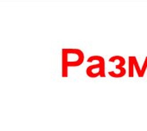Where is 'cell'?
<instances>
[{"mask_svg":"<svg viewBox=\"0 0 147 131\" xmlns=\"http://www.w3.org/2000/svg\"><path fill=\"white\" fill-rule=\"evenodd\" d=\"M63 76H67L69 66L81 65L84 59V52L79 49H63Z\"/></svg>","mask_w":147,"mask_h":131,"instance_id":"1","label":"cell"},{"mask_svg":"<svg viewBox=\"0 0 147 131\" xmlns=\"http://www.w3.org/2000/svg\"><path fill=\"white\" fill-rule=\"evenodd\" d=\"M98 61H99V63L92 64V65H90L87 68L86 74L88 76L92 78L97 77V76H101V77H104L105 76L104 58L98 55Z\"/></svg>","mask_w":147,"mask_h":131,"instance_id":"2","label":"cell"},{"mask_svg":"<svg viewBox=\"0 0 147 131\" xmlns=\"http://www.w3.org/2000/svg\"><path fill=\"white\" fill-rule=\"evenodd\" d=\"M115 60H119L120 63L117 64V65L115 66L117 70H121L122 68V66L124 65L125 63H126V60H125V58H123V57H121V56H119V55H115V56H114V57H112V58H109V62H112V63H114Z\"/></svg>","mask_w":147,"mask_h":131,"instance_id":"3","label":"cell"},{"mask_svg":"<svg viewBox=\"0 0 147 131\" xmlns=\"http://www.w3.org/2000/svg\"><path fill=\"white\" fill-rule=\"evenodd\" d=\"M126 69H124V68H122L121 71H120V73H115L114 71H109V75L110 76H112V77H115V78H119V77H122V76H124L125 75H126Z\"/></svg>","mask_w":147,"mask_h":131,"instance_id":"4","label":"cell"},{"mask_svg":"<svg viewBox=\"0 0 147 131\" xmlns=\"http://www.w3.org/2000/svg\"><path fill=\"white\" fill-rule=\"evenodd\" d=\"M146 69H147V57L145 58V59H144V64H143V66H142V68L139 70V72L137 73V74H138V75H139V77H143L144 74L146 70Z\"/></svg>","mask_w":147,"mask_h":131,"instance_id":"5","label":"cell"},{"mask_svg":"<svg viewBox=\"0 0 147 131\" xmlns=\"http://www.w3.org/2000/svg\"><path fill=\"white\" fill-rule=\"evenodd\" d=\"M134 65L133 63V61H132V59L130 58L129 57V73H128V76L129 77H133V70H134Z\"/></svg>","mask_w":147,"mask_h":131,"instance_id":"6","label":"cell"}]
</instances>
